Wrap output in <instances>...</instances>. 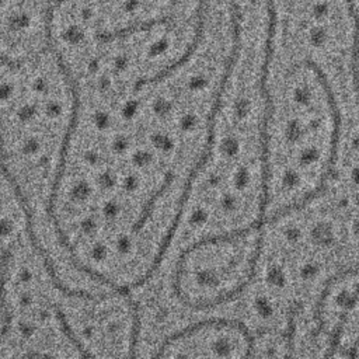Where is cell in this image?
I'll return each instance as SVG.
<instances>
[{
	"mask_svg": "<svg viewBox=\"0 0 359 359\" xmlns=\"http://www.w3.org/2000/svg\"><path fill=\"white\" fill-rule=\"evenodd\" d=\"M339 107L325 73L310 60L269 69L265 128V219L297 208L323 188L337 150Z\"/></svg>",
	"mask_w": 359,
	"mask_h": 359,
	"instance_id": "obj_1",
	"label": "cell"
},
{
	"mask_svg": "<svg viewBox=\"0 0 359 359\" xmlns=\"http://www.w3.org/2000/svg\"><path fill=\"white\" fill-rule=\"evenodd\" d=\"M334 231L314 198L266 217L251 285L236 303L254 337L289 338L294 320L327 283L348 269ZM290 341V338H289Z\"/></svg>",
	"mask_w": 359,
	"mask_h": 359,
	"instance_id": "obj_2",
	"label": "cell"
},
{
	"mask_svg": "<svg viewBox=\"0 0 359 359\" xmlns=\"http://www.w3.org/2000/svg\"><path fill=\"white\" fill-rule=\"evenodd\" d=\"M259 247L261 224L194 237L175 261L174 296L199 311L236 306L254 279Z\"/></svg>",
	"mask_w": 359,
	"mask_h": 359,
	"instance_id": "obj_3",
	"label": "cell"
},
{
	"mask_svg": "<svg viewBox=\"0 0 359 359\" xmlns=\"http://www.w3.org/2000/svg\"><path fill=\"white\" fill-rule=\"evenodd\" d=\"M339 135L330 174L314 196L349 268H359V101H338Z\"/></svg>",
	"mask_w": 359,
	"mask_h": 359,
	"instance_id": "obj_4",
	"label": "cell"
},
{
	"mask_svg": "<svg viewBox=\"0 0 359 359\" xmlns=\"http://www.w3.org/2000/svg\"><path fill=\"white\" fill-rule=\"evenodd\" d=\"M254 334L238 317L209 316L167 335L157 358H244L252 356Z\"/></svg>",
	"mask_w": 359,
	"mask_h": 359,
	"instance_id": "obj_5",
	"label": "cell"
},
{
	"mask_svg": "<svg viewBox=\"0 0 359 359\" xmlns=\"http://www.w3.org/2000/svg\"><path fill=\"white\" fill-rule=\"evenodd\" d=\"M160 25L172 27V25H175V20L171 15H161V17H156V18L146 20V21H133L129 25L115 28V29L108 31V32L97 34V39L102 43H109V42H114V41L126 39V38H129V36H132L137 32L151 31L154 27H160Z\"/></svg>",
	"mask_w": 359,
	"mask_h": 359,
	"instance_id": "obj_6",
	"label": "cell"
},
{
	"mask_svg": "<svg viewBox=\"0 0 359 359\" xmlns=\"http://www.w3.org/2000/svg\"><path fill=\"white\" fill-rule=\"evenodd\" d=\"M346 4L348 14L352 20V46H351V60L353 79H356L359 72V11L355 0H344Z\"/></svg>",
	"mask_w": 359,
	"mask_h": 359,
	"instance_id": "obj_7",
	"label": "cell"
},
{
	"mask_svg": "<svg viewBox=\"0 0 359 359\" xmlns=\"http://www.w3.org/2000/svg\"><path fill=\"white\" fill-rule=\"evenodd\" d=\"M65 1L66 0H49L43 10V42H45L46 50L50 55H53L56 50H59L56 48V43L53 39V14H55L56 8L59 6H62V3H65Z\"/></svg>",
	"mask_w": 359,
	"mask_h": 359,
	"instance_id": "obj_8",
	"label": "cell"
},
{
	"mask_svg": "<svg viewBox=\"0 0 359 359\" xmlns=\"http://www.w3.org/2000/svg\"><path fill=\"white\" fill-rule=\"evenodd\" d=\"M4 1H6V0H0V7L3 6V3H4Z\"/></svg>",
	"mask_w": 359,
	"mask_h": 359,
	"instance_id": "obj_9",
	"label": "cell"
}]
</instances>
